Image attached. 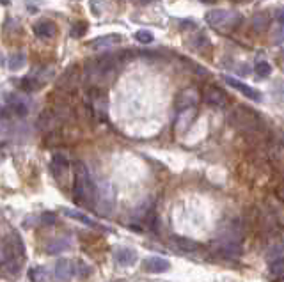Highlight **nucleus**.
<instances>
[{"label":"nucleus","mask_w":284,"mask_h":282,"mask_svg":"<svg viewBox=\"0 0 284 282\" xmlns=\"http://www.w3.org/2000/svg\"><path fill=\"white\" fill-rule=\"evenodd\" d=\"M275 199L279 201L280 204H284V181L275 186Z\"/></svg>","instance_id":"nucleus-30"},{"label":"nucleus","mask_w":284,"mask_h":282,"mask_svg":"<svg viewBox=\"0 0 284 282\" xmlns=\"http://www.w3.org/2000/svg\"><path fill=\"white\" fill-rule=\"evenodd\" d=\"M91 107H92V112L94 116L98 117L100 121H105L107 119V96L98 90H94L91 96Z\"/></svg>","instance_id":"nucleus-11"},{"label":"nucleus","mask_w":284,"mask_h":282,"mask_svg":"<svg viewBox=\"0 0 284 282\" xmlns=\"http://www.w3.org/2000/svg\"><path fill=\"white\" fill-rule=\"evenodd\" d=\"M172 243L176 245V249L183 250V252H196V250L199 249V243L197 242H194V240H190V238H185V236H178V234L172 236Z\"/></svg>","instance_id":"nucleus-17"},{"label":"nucleus","mask_w":284,"mask_h":282,"mask_svg":"<svg viewBox=\"0 0 284 282\" xmlns=\"http://www.w3.org/2000/svg\"><path fill=\"white\" fill-rule=\"evenodd\" d=\"M280 174H282V176H284V170H282V172H280Z\"/></svg>","instance_id":"nucleus-35"},{"label":"nucleus","mask_w":284,"mask_h":282,"mask_svg":"<svg viewBox=\"0 0 284 282\" xmlns=\"http://www.w3.org/2000/svg\"><path fill=\"white\" fill-rule=\"evenodd\" d=\"M272 73V68H270V64L268 62H258L256 64V75L259 76V78H266V76Z\"/></svg>","instance_id":"nucleus-26"},{"label":"nucleus","mask_w":284,"mask_h":282,"mask_svg":"<svg viewBox=\"0 0 284 282\" xmlns=\"http://www.w3.org/2000/svg\"><path fill=\"white\" fill-rule=\"evenodd\" d=\"M34 34L39 39H50L55 36V25L48 20H41V22L34 23Z\"/></svg>","instance_id":"nucleus-14"},{"label":"nucleus","mask_w":284,"mask_h":282,"mask_svg":"<svg viewBox=\"0 0 284 282\" xmlns=\"http://www.w3.org/2000/svg\"><path fill=\"white\" fill-rule=\"evenodd\" d=\"M82 80V75H78L77 73V68H69V69H66L64 71V75H62V78H61V89H64V90H75V87L78 85V82Z\"/></svg>","instance_id":"nucleus-12"},{"label":"nucleus","mask_w":284,"mask_h":282,"mask_svg":"<svg viewBox=\"0 0 284 282\" xmlns=\"http://www.w3.org/2000/svg\"><path fill=\"white\" fill-rule=\"evenodd\" d=\"M190 43H192V48L196 52H204V50H208V48H210V41H208V37L203 36V34H196Z\"/></svg>","instance_id":"nucleus-22"},{"label":"nucleus","mask_w":284,"mask_h":282,"mask_svg":"<svg viewBox=\"0 0 284 282\" xmlns=\"http://www.w3.org/2000/svg\"><path fill=\"white\" fill-rule=\"evenodd\" d=\"M114 259L119 264H123V266H130V264H133L137 261V254H135L133 249L124 247V249H119L114 252Z\"/></svg>","instance_id":"nucleus-16"},{"label":"nucleus","mask_w":284,"mask_h":282,"mask_svg":"<svg viewBox=\"0 0 284 282\" xmlns=\"http://www.w3.org/2000/svg\"><path fill=\"white\" fill-rule=\"evenodd\" d=\"M91 273H92V268L89 266V264L82 263V261L75 264V275H78L80 278H87Z\"/></svg>","instance_id":"nucleus-24"},{"label":"nucleus","mask_w":284,"mask_h":282,"mask_svg":"<svg viewBox=\"0 0 284 282\" xmlns=\"http://www.w3.org/2000/svg\"><path fill=\"white\" fill-rule=\"evenodd\" d=\"M6 109H8L9 116L25 117L29 114V102L23 96H20V94H11L8 98V107Z\"/></svg>","instance_id":"nucleus-5"},{"label":"nucleus","mask_w":284,"mask_h":282,"mask_svg":"<svg viewBox=\"0 0 284 282\" xmlns=\"http://www.w3.org/2000/svg\"><path fill=\"white\" fill-rule=\"evenodd\" d=\"M138 2H142V4H150V2H153V0H138Z\"/></svg>","instance_id":"nucleus-34"},{"label":"nucleus","mask_w":284,"mask_h":282,"mask_svg":"<svg viewBox=\"0 0 284 282\" xmlns=\"http://www.w3.org/2000/svg\"><path fill=\"white\" fill-rule=\"evenodd\" d=\"M197 100H199L197 90L194 89V87H188V89L181 90V94H179L178 100H176V107H178L179 112H181V110H186V109H194Z\"/></svg>","instance_id":"nucleus-9"},{"label":"nucleus","mask_w":284,"mask_h":282,"mask_svg":"<svg viewBox=\"0 0 284 282\" xmlns=\"http://www.w3.org/2000/svg\"><path fill=\"white\" fill-rule=\"evenodd\" d=\"M204 18L211 29L220 30V32H231L240 23V15L234 11H227V9H211L206 13Z\"/></svg>","instance_id":"nucleus-3"},{"label":"nucleus","mask_w":284,"mask_h":282,"mask_svg":"<svg viewBox=\"0 0 284 282\" xmlns=\"http://www.w3.org/2000/svg\"><path fill=\"white\" fill-rule=\"evenodd\" d=\"M142 268H144V271H148V273H165V271L171 268V264H169V261L164 259V257L153 256V257L144 259Z\"/></svg>","instance_id":"nucleus-10"},{"label":"nucleus","mask_w":284,"mask_h":282,"mask_svg":"<svg viewBox=\"0 0 284 282\" xmlns=\"http://www.w3.org/2000/svg\"><path fill=\"white\" fill-rule=\"evenodd\" d=\"M50 170H52V176L55 177V181H57V183H62V181H64V177L68 176V172H69L68 158H66V156H62L61 153L54 155L52 163H50Z\"/></svg>","instance_id":"nucleus-6"},{"label":"nucleus","mask_w":284,"mask_h":282,"mask_svg":"<svg viewBox=\"0 0 284 282\" xmlns=\"http://www.w3.org/2000/svg\"><path fill=\"white\" fill-rule=\"evenodd\" d=\"M39 220H41V224H43V225H54L55 224V215L44 211V213H41Z\"/></svg>","instance_id":"nucleus-28"},{"label":"nucleus","mask_w":284,"mask_h":282,"mask_svg":"<svg viewBox=\"0 0 284 282\" xmlns=\"http://www.w3.org/2000/svg\"><path fill=\"white\" fill-rule=\"evenodd\" d=\"M135 39L142 44H150V43H153V34H151L150 30L142 29V30H138V32H135Z\"/></svg>","instance_id":"nucleus-25"},{"label":"nucleus","mask_w":284,"mask_h":282,"mask_svg":"<svg viewBox=\"0 0 284 282\" xmlns=\"http://www.w3.org/2000/svg\"><path fill=\"white\" fill-rule=\"evenodd\" d=\"M82 30H84V27H82V25H77V27H75V29H73V36H75V37L82 36V34H84V32H82Z\"/></svg>","instance_id":"nucleus-32"},{"label":"nucleus","mask_w":284,"mask_h":282,"mask_svg":"<svg viewBox=\"0 0 284 282\" xmlns=\"http://www.w3.org/2000/svg\"><path fill=\"white\" fill-rule=\"evenodd\" d=\"M30 278H32L34 282H43L44 270H43V268H36V270H32V271H30Z\"/></svg>","instance_id":"nucleus-29"},{"label":"nucleus","mask_w":284,"mask_h":282,"mask_svg":"<svg viewBox=\"0 0 284 282\" xmlns=\"http://www.w3.org/2000/svg\"><path fill=\"white\" fill-rule=\"evenodd\" d=\"M270 25V13L268 11H259L254 15V18H252V29H254V32H265L266 29H268Z\"/></svg>","instance_id":"nucleus-18"},{"label":"nucleus","mask_w":284,"mask_h":282,"mask_svg":"<svg viewBox=\"0 0 284 282\" xmlns=\"http://www.w3.org/2000/svg\"><path fill=\"white\" fill-rule=\"evenodd\" d=\"M275 18H277V22H279L280 25L284 27V9H277V11H275Z\"/></svg>","instance_id":"nucleus-31"},{"label":"nucleus","mask_w":284,"mask_h":282,"mask_svg":"<svg viewBox=\"0 0 284 282\" xmlns=\"http://www.w3.org/2000/svg\"><path fill=\"white\" fill-rule=\"evenodd\" d=\"M280 254H282V245H280V243H277V245H272L268 249V252H266V259H268V261L277 259V257H280Z\"/></svg>","instance_id":"nucleus-27"},{"label":"nucleus","mask_w":284,"mask_h":282,"mask_svg":"<svg viewBox=\"0 0 284 282\" xmlns=\"http://www.w3.org/2000/svg\"><path fill=\"white\" fill-rule=\"evenodd\" d=\"M69 247V242L66 238H59V240H54V242L48 245V252L50 254H57V252H62V250H66Z\"/></svg>","instance_id":"nucleus-23"},{"label":"nucleus","mask_w":284,"mask_h":282,"mask_svg":"<svg viewBox=\"0 0 284 282\" xmlns=\"http://www.w3.org/2000/svg\"><path fill=\"white\" fill-rule=\"evenodd\" d=\"M199 2H204V4H211V2H215V0H199Z\"/></svg>","instance_id":"nucleus-33"},{"label":"nucleus","mask_w":284,"mask_h":282,"mask_svg":"<svg viewBox=\"0 0 284 282\" xmlns=\"http://www.w3.org/2000/svg\"><path fill=\"white\" fill-rule=\"evenodd\" d=\"M54 273L59 280H69V278L75 275V264L68 259H61V261H57V264H55Z\"/></svg>","instance_id":"nucleus-13"},{"label":"nucleus","mask_w":284,"mask_h":282,"mask_svg":"<svg viewBox=\"0 0 284 282\" xmlns=\"http://www.w3.org/2000/svg\"><path fill=\"white\" fill-rule=\"evenodd\" d=\"M64 215L66 217H69V218H73V220H78V222H82V224H85V225H89V227H94V229H102V231H107L103 225H100V224H96L92 218H89L87 215H84V213H80V211H75V210H64Z\"/></svg>","instance_id":"nucleus-19"},{"label":"nucleus","mask_w":284,"mask_h":282,"mask_svg":"<svg viewBox=\"0 0 284 282\" xmlns=\"http://www.w3.org/2000/svg\"><path fill=\"white\" fill-rule=\"evenodd\" d=\"M268 277L270 278H282L284 277V257L272 259L268 264Z\"/></svg>","instance_id":"nucleus-20"},{"label":"nucleus","mask_w":284,"mask_h":282,"mask_svg":"<svg viewBox=\"0 0 284 282\" xmlns=\"http://www.w3.org/2000/svg\"><path fill=\"white\" fill-rule=\"evenodd\" d=\"M73 194H75V203L78 206H85L96 210V197H98V190L96 184L92 183L91 174L85 169L84 163L78 162L75 165V183H73Z\"/></svg>","instance_id":"nucleus-1"},{"label":"nucleus","mask_w":284,"mask_h":282,"mask_svg":"<svg viewBox=\"0 0 284 282\" xmlns=\"http://www.w3.org/2000/svg\"><path fill=\"white\" fill-rule=\"evenodd\" d=\"M224 82H226L229 87H233V89H236L238 92L244 94L245 98L252 100V102H259V100H261V94H259L258 90L252 89V87H251V85H247V83L240 82V80L233 78V76H224Z\"/></svg>","instance_id":"nucleus-7"},{"label":"nucleus","mask_w":284,"mask_h":282,"mask_svg":"<svg viewBox=\"0 0 284 282\" xmlns=\"http://www.w3.org/2000/svg\"><path fill=\"white\" fill-rule=\"evenodd\" d=\"M203 100H204V103H206V105L215 107V109H224V107L229 103V100H227V94L217 85H208L206 89H204V92H203Z\"/></svg>","instance_id":"nucleus-4"},{"label":"nucleus","mask_w":284,"mask_h":282,"mask_svg":"<svg viewBox=\"0 0 284 282\" xmlns=\"http://www.w3.org/2000/svg\"><path fill=\"white\" fill-rule=\"evenodd\" d=\"M117 43H121V36L110 34V36H100V37H96V39H92L91 43H89V46L94 48V50H102V48L116 46Z\"/></svg>","instance_id":"nucleus-15"},{"label":"nucleus","mask_w":284,"mask_h":282,"mask_svg":"<svg viewBox=\"0 0 284 282\" xmlns=\"http://www.w3.org/2000/svg\"><path fill=\"white\" fill-rule=\"evenodd\" d=\"M23 66H25V55L23 54H13L11 57H9L8 68L11 69V71H20Z\"/></svg>","instance_id":"nucleus-21"},{"label":"nucleus","mask_w":284,"mask_h":282,"mask_svg":"<svg viewBox=\"0 0 284 282\" xmlns=\"http://www.w3.org/2000/svg\"><path fill=\"white\" fill-rule=\"evenodd\" d=\"M229 124L233 128H236V130H240L242 133H249V131L265 128L261 116L258 112H254L252 109H249V107H236V109L231 110Z\"/></svg>","instance_id":"nucleus-2"},{"label":"nucleus","mask_w":284,"mask_h":282,"mask_svg":"<svg viewBox=\"0 0 284 282\" xmlns=\"http://www.w3.org/2000/svg\"><path fill=\"white\" fill-rule=\"evenodd\" d=\"M59 123H61V121L55 116L54 110H44L39 116V119H37V128H39L41 131H44V133H52V131H57Z\"/></svg>","instance_id":"nucleus-8"}]
</instances>
